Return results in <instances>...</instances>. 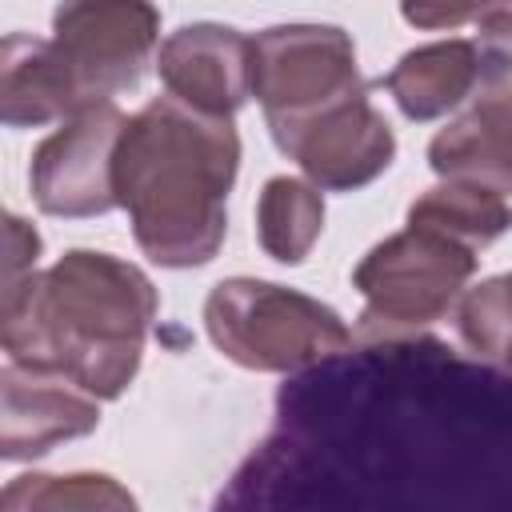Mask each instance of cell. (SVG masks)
Listing matches in <instances>:
<instances>
[{
    "label": "cell",
    "instance_id": "8992f818",
    "mask_svg": "<svg viewBox=\"0 0 512 512\" xmlns=\"http://www.w3.org/2000/svg\"><path fill=\"white\" fill-rule=\"evenodd\" d=\"M476 272V252L444 232L408 224L404 232L380 240L352 272L364 296L360 328H424L448 316Z\"/></svg>",
    "mask_w": 512,
    "mask_h": 512
},
{
    "label": "cell",
    "instance_id": "ac0fdd59",
    "mask_svg": "<svg viewBox=\"0 0 512 512\" xmlns=\"http://www.w3.org/2000/svg\"><path fill=\"white\" fill-rule=\"evenodd\" d=\"M36 256H40L36 228L24 224L20 216H8L4 220V284H16L28 272H36Z\"/></svg>",
    "mask_w": 512,
    "mask_h": 512
},
{
    "label": "cell",
    "instance_id": "7a4b0ae2",
    "mask_svg": "<svg viewBox=\"0 0 512 512\" xmlns=\"http://www.w3.org/2000/svg\"><path fill=\"white\" fill-rule=\"evenodd\" d=\"M240 168L232 120L192 112L172 96L128 116L116 148V204L148 260L164 268L208 264L228 232V192Z\"/></svg>",
    "mask_w": 512,
    "mask_h": 512
},
{
    "label": "cell",
    "instance_id": "9c48e42d",
    "mask_svg": "<svg viewBox=\"0 0 512 512\" xmlns=\"http://www.w3.org/2000/svg\"><path fill=\"white\" fill-rule=\"evenodd\" d=\"M156 72L172 100L232 120L252 96V40L224 24H184L160 44Z\"/></svg>",
    "mask_w": 512,
    "mask_h": 512
},
{
    "label": "cell",
    "instance_id": "30bf717a",
    "mask_svg": "<svg viewBox=\"0 0 512 512\" xmlns=\"http://www.w3.org/2000/svg\"><path fill=\"white\" fill-rule=\"evenodd\" d=\"M100 424V408L76 384L4 364L0 372V452L4 460H32L60 440L88 436Z\"/></svg>",
    "mask_w": 512,
    "mask_h": 512
},
{
    "label": "cell",
    "instance_id": "3957f363",
    "mask_svg": "<svg viewBox=\"0 0 512 512\" xmlns=\"http://www.w3.org/2000/svg\"><path fill=\"white\" fill-rule=\"evenodd\" d=\"M204 324L212 344L252 372H296L352 344L348 324L328 304L248 276L208 292Z\"/></svg>",
    "mask_w": 512,
    "mask_h": 512
},
{
    "label": "cell",
    "instance_id": "d6986e66",
    "mask_svg": "<svg viewBox=\"0 0 512 512\" xmlns=\"http://www.w3.org/2000/svg\"><path fill=\"white\" fill-rule=\"evenodd\" d=\"M488 4H468V8H452V4H408L404 20L408 24H424V28H456L464 20H480Z\"/></svg>",
    "mask_w": 512,
    "mask_h": 512
},
{
    "label": "cell",
    "instance_id": "9a60e30c",
    "mask_svg": "<svg viewBox=\"0 0 512 512\" xmlns=\"http://www.w3.org/2000/svg\"><path fill=\"white\" fill-rule=\"evenodd\" d=\"M324 228V196L296 176H272L256 204L260 248L280 264H300Z\"/></svg>",
    "mask_w": 512,
    "mask_h": 512
},
{
    "label": "cell",
    "instance_id": "2e32d148",
    "mask_svg": "<svg viewBox=\"0 0 512 512\" xmlns=\"http://www.w3.org/2000/svg\"><path fill=\"white\" fill-rule=\"evenodd\" d=\"M0 512H140L136 496L104 472L16 476L0 496Z\"/></svg>",
    "mask_w": 512,
    "mask_h": 512
},
{
    "label": "cell",
    "instance_id": "8fae6325",
    "mask_svg": "<svg viewBox=\"0 0 512 512\" xmlns=\"http://www.w3.org/2000/svg\"><path fill=\"white\" fill-rule=\"evenodd\" d=\"M284 156L304 168L308 184L328 192H352L372 184L392 164L396 136L388 120L368 104V96H360L300 132Z\"/></svg>",
    "mask_w": 512,
    "mask_h": 512
},
{
    "label": "cell",
    "instance_id": "52a82bcc",
    "mask_svg": "<svg viewBox=\"0 0 512 512\" xmlns=\"http://www.w3.org/2000/svg\"><path fill=\"white\" fill-rule=\"evenodd\" d=\"M160 12L136 0L64 4L52 12V40L64 52L88 108L116 104L112 96L136 88L152 64Z\"/></svg>",
    "mask_w": 512,
    "mask_h": 512
},
{
    "label": "cell",
    "instance_id": "7c38bea8",
    "mask_svg": "<svg viewBox=\"0 0 512 512\" xmlns=\"http://www.w3.org/2000/svg\"><path fill=\"white\" fill-rule=\"evenodd\" d=\"M80 112L88 104L56 40L8 32L0 44V120L8 128H40Z\"/></svg>",
    "mask_w": 512,
    "mask_h": 512
},
{
    "label": "cell",
    "instance_id": "ba28073f",
    "mask_svg": "<svg viewBox=\"0 0 512 512\" xmlns=\"http://www.w3.org/2000/svg\"><path fill=\"white\" fill-rule=\"evenodd\" d=\"M128 116L116 104L64 120L32 152L28 188L48 216H100L116 208V148Z\"/></svg>",
    "mask_w": 512,
    "mask_h": 512
},
{
    "label": "cell",
    "instance_id": "6da1fadb",
    "mask_svg": "<svg viewBox=\"0 0 512 512\" xmlns=\"http://www.w3.org/2000/svg\"><path fill=\"white\" fill-rule=\"evenodd\" d=\"M156 312V288L136 264L72 248L52 268L0 288V344L20 368L116 400L140 368Z\"/></svg>",
    "mask_w": 512,
    "mask_h": 512
},
{
    "label": "cell",
    "instance_id": "5b68a950",
    "mask_svg": "<svg viewBox=\"0 0 512 512\" xmlns=\"http://www.w3.org/2000/svg\"><path fill=\"white\" fill-rule=\"evenodd\" d=\"M476 88L468 108L428 144V164L444 180L512 192V8L488 4L476 20Z\"/></svg>",
    "mask_w": 512,
    "mask_h": 512
},
{
    "label": "cell",
    "instance_id": "e0dca14e",
    "mask_svg": "<svg viewBox=\"0 0 512 512\" xmlns=\"http://www.w3.org/2000/svg\"><path fill=\"white\" fill-rule=\"evenodd\" d=\"M456 328L476 356L512 368V272L464 292L456 308Z\"/></svg>",
    "mask_w": 512,
    "mask_h": 512
},
{
    "label": "cell",
    "instance_id": "5bb4252c",
    "mask_svg": "<svg viewBox=\"0 0 512 512\" xmlns=\"http://www.w3.org/2000/svg\"><path fill=\"white\" fill-rule=\"evenodd\" d=\"M408 224L444 232V236L468 244L472 252H480L484 244H492L496 236H504L512 228V208L504 196H496L488 188L444 180V184L428 188L420 200H412Z\"/></svg>",
    "mask_w": 512,
    "mask_h": 512
},
{
    "label": "cell",
    "instance_id": "4fadbf2b",
    "mask_svg": "<svg viewBox=\"0 0 512 512\" xmlns=\"http://www.w3.org/2000/svg\"><path fill=\"white\" fill-rule=\"evenodd\" d=\"M408 120H436L464 104L476 88V44L436 40L400 56V64L380 80Z\"/></svg>",
    "mask_w": 512,
    "mask_h": 512
},
{
    "label": "cell",
    "instance_id": "277c9868",
    "mask_svg": "<svg viewBox=\"0 0 512 512\" xmlns=\"http://www.w3.org/2000/svg\"><path fill=\"white\" fill-rule=\"evenodd\" d=\"M252 96L280 152L336 108L368 96L356 48L332 24H276L252 40Z\"/></svg>",
    "mask_w": 512,
    "mask_h": 512
}]
</instances>
